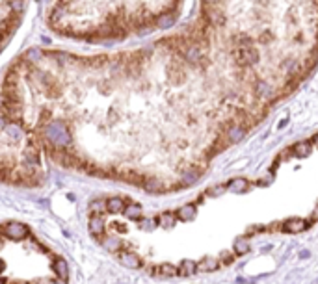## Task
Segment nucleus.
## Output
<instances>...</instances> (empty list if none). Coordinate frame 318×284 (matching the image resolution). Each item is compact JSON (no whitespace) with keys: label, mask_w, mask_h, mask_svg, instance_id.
<instances>
[{"label":"nucleus","mask_w":318,"mask_h":284,"mask_svg":"<svg viewBox=\"0 0 318 284\" xmlns=\"http://www.w3.org/2000/svg\"><path fill=\"white\" fill-rule=\"evenodd\" d=\"M151 273L155 275V277H160V279H171L179 275V268H175L173 264H158L156 268L151 270Z\"/></svg>","instance_id":"7"},{"label":"nucleus","mask_w":318,"mask_h":284,"mask_svg":"<svg viewBox=\"0 0 318 284\" xmlns=\"http://www.w3.org/2000/svg\"><path fill=\"white\" fill-rule=\"evenodd\" d=\"M283 71H285L287 74H296L298 71H300V65L296 63V59L287 58L285 61H283Z\"/></svg>","instance_id":"22"},{"label":"nucleus","mask_w":318,"mask_h":284,"mask_svg":"<svg viewBox=\"0 0 318 284\" xmlns=\"http://www.w3.org/2000/svg\"><path fill=\"white\" fill-rule=\"evenodd\" d=\"M287 123H289V119H283L281 123H279V128H283V126H285V124H287Z\"/></svg>","instance_id":"28"},{"label":"nucleus","mask_w":318,"mask_h":284,"mask_svg":"<svg viewBox=\"0 0 318 284\" xmlns=\"http://www.w3.org/2000/svg\"><path fill=\"white\" fill-rule=\"evenodd\" d=\"M175 223H177V219H175V216H173L171 212H164L162 216L156 219V225L162 227V228H166V230L173 228V227H175Z\"/></svg>","instance_id":"15"},{"label":"nucleus","mask_w":318,"mask_h":284,"mask_svg":"<svg viewBox=\"0 0 318 284\" xmlns=\"http://www.w3.org/2000/svg\"><path fill=\"white\" fill-rule=\"evenodd\" d=\"M118 260L121 266H125V268H128V270H138V268H141V256L138 255V253H134V251H127V249H123V251H119L118 253Z\"/></svg>","instance_id":"2"},{"label":"nucleus","mask_w":318,"mask_h":284,"mask_svg":"<svg viewBox=\"0 0 318 284\" xmlns=\"http://www.w3.org/2000/svg\"><path fill=\"white\" fill-rule=\"evenodd\" d=\"M123 216H125L127 219H136V221H140V219L143 218V208H141V204L128 201L125 206V210H123Z\"/></svg>","instance_id":"10"},{"label":"nucleus","mask_w":318,"mask_h":284,"mask_svg":"<svg viewBox=\"0 0 318 284\" xmlns=\"http://www.w3.org/2000/svg\"><path fill=\"white\" fill-rule=\"evenodd\" d=\"M101 243H103V247L106 249V251H110V253H119V249L123 247V241L119 240V236H116V234L104 236L103 240H101Z\"/></svg>","instance_id":"11"},{"label":"nucleus","mask_w":318,"mask_h":284,"mask_svg":"<svg viewBox=\"0 0 318 284\" xmlns=\"http://www.w3.org/2000/svg\"><path fill=\"white\" fill-rule=\"evenodd\" d=\"M203 2H205V6H216L220 0H203Z\"/></svg>","instance_id":"27"},{"label":"nucleus","mask_w":318,"mask_h":284,"mask_svg":"<svg viewBox=\"0 0 318 284\" xmlns=\"http://www.w3.org/2000/svg\"><path fill=\"white\" fill-rule=\"evenodd\" d=\"M141 188L145 189L147 193H162V191H168V186L164 182L162 178L158 176H145L143 182H141Z\"/></svg>","instance_id":"5"},{"label":"nucleus","mask_w":318,"mask_h":284,"mask_svg":"<svg viewBox=\"0 0 318 284\" xmlns=\"http://www.w3.org/2000/svg\"><path fill=\"white\" fill-rule=\"evenodd\" d=\"M223 191H225V189H223V186H216V188H210L207 191V195H210V197H218V195H222Z\"/></svg>","instance_id":"25"},{"label":"nucleus","mask_w":318,"mask_h":284,"mask_svg":"<svg viewBox=\"0 0 318 284\" xmlns=\"http://www.w3.org/2000/svg\"><path fill=\"white\" fill-rule=\"evenodd\" d=\"M108 212L106 208V199H95L93 203H89V214L91 216H104Z\"/></svg>","instance_id":"17"},{"label":"nucleus","mask_w":318,"mask_h":284,"mask_svg":"<svg viewBox=\"0 0 318 284\" xmlns=\"http://www.w3.org/2000/svg\"><path fill=\"white\" fill-rule=\"evenodd\" d=\"M235 251H237L238 255H244V253L250 251V243L246 240V236H242V238H238V240L235 241Z\"/></svg>","instance_id":"24"},{"label":"nucleus","mask_w":318,"mask_h":284,"mask_svg":"<svg viewBox=\"0 0 318 284\" xmlns=\"http://www.w3.org/2000/svg\"><path fill=\"white\" fill-rule=\"evenodd\" d=\"M315 143H317V145H318V134H317V136H315Z\"/></svg>","instance_id":"30"},{"label":"nucleus","mask_w":318,"mask_h":284,"mask_svg":"<svg viewBox=\"0 0 318 284\" xmlns=\"http://www.w3.org/2000/svg\"><path fill=\"white\" fill-rule=\"evenodd\" d=\"M248 186H250V182H248L246 178H242V176H237V178H233V180L229 182V189L231 191H237V193L246 191Z\"/></svg>","instance_id":"20"},{"label":"nucleus","mask_w":318,"mask_h":284,"mask_svg":"<svg viewBox=\"0 0 318 284\" xmlns=\"http://www.w3.org/2000/svg\"><path fill=\"white\" fill-rule=\"evenodd\" d=\"M201 173L203 169L195 168V166H186V169H183L181 173V182H179V188L181 186H192L193 182H197L201 178Z\"/></svg>","instance_id":"4"},{"label":"nucleus","mask_w":318,"mask_h":284,"mask_svg":"<svg viewBox=\"0 0 318 284\" xmlns=\"http://www.w3.org/2000/svg\"><path fill=\"white\" fill-rule=\"evenodd\" d=\"M155 22L158 28H170L171 24L175 22V15L173 13H162L158 15V17H155Z\"/></svg>","instance_id":"19"},{"label":"nucleus","mask_w":318,"mask_h":284,"mask_svg":"<svg viewBox=\"0 0 318 284\" xmlns=\"http://www.w3.org/2000/svg\"><path fill=\"white\" fill-rule=\"evenodd\" d=\"M305 228H307V221L302 218L287 219V221L283 223V230H285V232H290V234H300V232H304Z\"/></svg>","instance_id":"6"},{"label":"nucleus","mask_w":318,"mask_h":284,"mask_svg":"<svg viewBox=\"0 0 318 284\" xmlns=\"http://www.w3.org/2000/svg\"><path fill=\"white\" fill-rule=\"evenodd\" d=\"M309 153H311V145H309L307 141L296 143V145L292 147V154L298 156V158H305V156H309Z\"/></svg>","instance_id":"21"},{"label":"nucleus","mask_w":318,"mask_h":284,"mask_svg":"<svg viewBox=\"0 0 318 284\" xmlns=\"http://www.w3.org/2000/svg\"><path fill=\"white\" fill-rule=\"evenodd\" d=\"M220 260H222L223 264H233V255H231L229 251H225V253H222V256H220Z\"/></svg>","instance_id":"26"},{"label":"nucleus","mask_w":318,"mask_h":284,"mask_svg":"<svg viewBox=\"0 0 318 284\" xmlns=\"http://www.w3.org/2000/svg\"><path fill=\"white\" fill-rule=\"evenodd\" d=\"M255 93H257V97H260V99H272L274 88H272L270 84H266V82H259V84L255 86Z\"/></svg>","instance_id":"18"},{"label":"nucleus","mask_w":318,"mask_h":284,"mask_svg":"<svg viewBox=\"0 0 318 284\" xmlns=\"http://www.w3.org/2000/svg\"><path fill=\"white\" fill-rule=\"evenodd\" d=\"M2 271H4V262L0 260V273H2Z\"/></svg>","instance_id":"29"},{"label":"nucleus","mask_w":318,"mask_h":284,"mask_svg":"<svg viewBox=\"0 0 318 284\" xmlns=\"http://www.w3.org/2000/svg\"><path fill=\"white\" fill-rule=\"evenodd\" d=\"M220 266V260L214 258V256H205L199 264H197V271L201 273H210V271H216Z\"/></svg>","instance_id":"12"},{"label":"nucleus","mask_w":318,"mask_h":284,"mask_svg":"<svg viewBox=\"0 0 318 284\" xmlns=\"http://www.w3.org/2000/svg\"><path fill=\"white\" fill-rule=\"evenodd\" d=\"M244 134H246V126L244 124H240V123H237V124H233L231 128H227V132H225V143H238L240 139L244 138Z\"/></svg>","instance_id":"8"},{"label":"nucleus","mask_w":318,"mask_h":284,"mask_svg":"<svg viewBox=\"0 0 318 284\" xmlns=\"http://www.w3.org/2000/svg\"><path fill=\"white\" fill-rule=\"evenodd\" d=\"M2 236L7 238V240L21 241L24 240V238H28L30 232H28V227L19 223V221H7L6 225L2 227Z\"/></svg>","instance_id":"1"},{"label":"nucleus","mask_w":318,"mask_h":284,"mask_svg":"<svg viewBox=\"0 0 318 284\" xmlns=\"http://www.w3.org/2000/svg\"><path fill=\"white\" fill-rule=\"evenodd\" d=\"M88 230L95 240L99 241L103 240L104 230H106V219H104V216H91L88 221Z\"/></svg>","instance_id":"3"},{"label":"nucleus","mask_w":318,"mask_h":284,"mask_svg":"<svg viewBox=\"0 0 318 284\" xmlns=\"http://www.w3.org/2000/svg\"><path fill=\"white\" fill-rule=\"evenodd\" d=\"M195 271H197V264L193 260H183L181 266H179V275L181 277H192Z\"/></svg>","instance_id":"16"},{"label":"nucleus","mask_w":318,"mask_h":284,"mask_svg":"<svg viewBox=\"0 0 318 284\" xmlns=\"http://www.w3.org/2000/svg\"><path fill=\"white\" fill-rule=\"evenodd\" d=\"M125 203H128V199H123V197H110V199H106L108 214H123L127 206Z\"/></svg>","instance_id":"9"},{"label":"nucleus","mask_w":318,"mask_h":284,"mask_svg":"<svg viewBox=\"0 0 318 284\" xmlns=\"http://www.w3.org/2000/svg\"><path fill=\"white\" fill-rule=\"evenodd\" d=\"M195 214H197V208H195V204H185V206H181L177 210V218L181 221H192L195 218Z\"/></svg>","instance_id":"14"},{"label":"nucleus","mask_w":318,"mask_h":284,"mask_svg":"<svg viewBox=\"0 0 318 284\" xmlns=\"http://www.w3.org/2000/svg\"><path fill=\"white\" fill-rule=\"evenodd\" d=\"M138 223H140L141 230H145V232H151V230H155L156 227H158L156 225V219H149V218H141Z\"/></svg>","instance_id":"23"},{"label":"nucleus","mask_w":318,"mask_h":284,"mask_svg":"<svg viewBox=\"0 0 318 284\" xmlns=\"http://www.w3.org/2000/svg\"><path fill=\"white\" fill-rule=\"evenodd\" d=\"M52 270L56 273V277L62 279V281H67V279H69V266H67V262L64 258H54Z\"/></svg>","instance_id":"13"}]
</instances>
